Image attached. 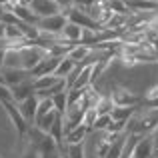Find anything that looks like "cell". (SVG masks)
Wrapping results in <instances>:
<instances>
[{"label":"cell","instance_id":"44dd1931","mask_svg":"<svg viewBox=\"0 0 158 158\" xmlns=\"http://www.w3.org/2000/svg\"><path fill=\"white\" fill-rule=\"evenodd\" d=\"M64 158H86V144H66L64 152H62Z\"/></svg>","mask_w":158,"mask_h":158},{"label":"cell","instance_id":"4316f807","mask_svg":"<svg viewBox=\"0 0 158 158\" xmlns=\"http://www.w3.org/2000/svg\"><path fill=\"white\" fill-rule=\"evenodd\" d=\"M152 98H158V84L152 86V88H148L146 92H144V98H142V100H152Z\"/></svg>","mask_w":158,"mask_h":158},{"label":"cell","instance_id":"cb8c5ba5","mask_svg":"<svg viewBox=\"0 0 158 158\" xmlns=\"http://www.w3.org/2000/svg\"><path fill=\"white\" fill-rule=\"evenodd\" d=\"M96 110L94 108H88V110L84 112V118H82V124H84L86 128H88L90 132H92V126H94V122H96Z\"/></svg>","mask_w":158,"mask_h":158},{"label":"cell","instance_id":"8992f818","mask_svg":"<svg viewBox=\"0 0 158 158\" xmlns=\"http://www.w3.org/2000/svg\"><path fill=\"white\" fill-rule=\"evenodd\" d=\"M130 158H154V142H152L150 134L140 136V140L136 142Z\"/></svg>","mask_w":158,"mask_h":158},{"label":"cell","instance_id":"603a6c76","mask_svg":"<svg viewBox=\"0 0 158 158\" xmlns=\"http://www.w3.org/2000/svg\"><path fill=\"white\" fill-rule=\"evenodd\" d=\"M110 114H104V116H96V122H94L92 126V132H104L108 128V124H110Z\"/></svg>","mask_w":158,"mask_h":158},{"label":"cell","instance_id":"836d02e7","mask_svg":"<svg viewBox=\"0 0 158 158\" xmlns=\"http://www.w3.org/2000/svg\"><path fill=\"white\" fill-rule=\"evenodd\" d=\"M122 158H130V156H122Z\"/></svg>","mask_w":158,"mask_h":158},{"label":"cell","instance_id":"6da1fadb","mask_svg":"<svg viewBox=\"0 0 158 158\" xmlns=\"http://www.w3.org/2000/svg\"><path fill=\"white\" fill-rule=\"evenodd\" d=\"M46 56H48V54H46V50H44L42 46H38V44H34V42H28L26 46L20 48L22 70H26V72H32V70H34ZM30 76H32V74H30Z\"/></svg>","mask_w":158,"mask_h":158},{"label":"cell","instance_id":"d6a6232c","mask_svg":"<svg viewBox=\"0 0 158 158\" xmlns=\"http://www.w3.org/2000/svg\"><path fill=\"white\" fill-rule=\"evenodd\" d=\"M142 2H154V4H158V0H142Z\"/></svg>","mask_w":158,"mask_h":158},{"label":"cell","instance_id":"484cf974","mask_svg":"<svg viewBox=\"0 0 158 158\" xmlns=\"http://www.w3.org/2000/svg\"><path fill=\"white\" fill-rule=\"evenodd\" d=\"M6 102H12V92H10V86L0 84V104H6Z\"/></svg>","mask_w":158,"mask_h":158},{"label":"cell","instance_id":"7a4b0ae2","mask_svg":"<svg viewBox=\"0 0 158 158\" xmlns=\"http://www.w3.org/2000/svg\"><path fill=\"white\" fill-rule=\"evenodd\" d=\"M110 100L114 106H126V108H134V106H140L142 98L138 96L136 92H132L130 88L126 86H112L110 90Z\"/></svg>","mask_w":158,"mask_h":158},{"label":"cell","instance_id":"3957f363","mask_svg":"<svg viewBox=\"0 0 158 158\" xmlns=\"http://www.w3.org/2000/svg\"><path fill=\"white\" fill-rule=\"evenodd\" d=\"M66 16L64 14H56V16H48V18H40L36 22V28L40 30V34L46 36H60L62 28L66 26Z\"/></svg>","mask_w":158,"mask_h":158},{"label":"cell","instance_id":"7c38bea8","mask_svg":"<svg viewBox=\"0 0 158 158\" xmlns=\"http://www.w3.org/2000/svg\"><path fill=\"white\" fill-rule=\"evenodd\" d=\"M4 74V82H6V86H16V84H22V82L26 80H32L30 72H26V70H2Z\"/></svg>","mask_w":158,"mask_h":158},{"label":"cell","instance_id":"4dcf8cb0","mask_svg":"<svg viewBox=\"0 0 158 158\" xmlns=\"http://www.w3.org/2000/svg\"><path fill=\"white\" fill-rule=\"evenodd\" d=\"M2 14H4V4H2V0H0V18H2Z\"/></svg>","mask_w":158,"mask_h":158},{"label":"cell","instance_id":"5b68a950","mask_svg":"<svg viewBox=\"0 0 158 158\" xmlns=\"http://www.w3.org/2000/svg\"><path fill=\"white\" fill-rule=\"evenodd\" d=\"M112 14H114V12H112V8H110V4H108V0H98V2L88 10V16H90V18H92L100 28L106 26V22L112 18Z\"/></svg>","mask_w":158,"mask_h":158},{"label":"cell","instance_id":"e575fe53","mask_svg":"<svg viewBox=\"0 0 158 158\" xmlns=\"http://www.w3.org/2000/svg\"><path fill=\"white\" fill-rule=\"evenodd\" d=\"M62 158H64V156H62Z\"/></svg>","mask_w":158,"mask_h":158},{"label":"cell","instance_id":"52a82bcc","mask_svg":"<svg viewBox=\"0 0 158 158\" xmlns=\"http://www.w3.org/2000/svg\"><path fill=\"white\" fill-rule=\"evenodd\" d=\"M14 104H16V102H14ZM16 108H18V112L22 114V118L32 126V124H34V116H36V108H38V98H36V94H32L30 98L18 102Z\"/></svg>","mask_w":158,"mask_h":158},{"label":"cell","instance_id":"ac0fdd59","mask_svg":"<svg viewBox=\"0 0 158 158\" xmlns=\"http://www.w3.org/2000/svg\"><path fill=\"white\" fill-rule=\"evenodd\" d=\"M138 110V106L134 108H126V106H114L110 112V118L112 120H122V122H128V120L134 116V112Z\"/></svg>","mask_w":158,"mask_h":158},{"label":"cell","instance_id":"d6986e66","mask_svg":"<svg viewBox=\"0 0 158 158\" xmlns=\"http://www.w3.org/2000/svg\"><path fill=\"white\" fill-rule=\"evenodd\" d=\"M78 64H74L72 60H68V58H62L60 62H58V66H56V72H54V76H58V78H62V80H64V78H68L70 74H72V70L76 68Z\"/></svg>","mask_w":158,"mask_h":158},{"label":"cell","instance_id":"9c48e42d","mask_svg":"<svg viewBox=\"0 0 158 158\" xmlns=\"http://www.w3.org/2000/svg\"><path fill=\"white\" fill-rule=\"evenodd\" d=\"M60 60H62V58H58V56H46V58H44V60L40 62V64L30 72V74H32V78L54 74V72H56V66H58V62H60Z\"/></svg>","mask_w":158,"mask_h":158},{"label":"cell","instance_id":"1f68e13d","mask_svg":"<svg viewBox=\"0 0 158 158\" xmlns=\"http://www.w3.org/2000/svg\"><path fill=\"white\" fill-rule=\"evenodd\" d=\"M0 84H6V82H4V74H2V70H0Z\"/></svg>","mask_w":158,"mask_h":158},{"label":"cell","instance_id":"2e32d148","mask_svg":"<svg viewBox=\"0 0 158 158\" xmlns=\"http://www.w3.org/2000/svg\"><path fill=\"white\" fill-rule=\"evenodd\" d=\"M88 134H90V130L84 126V124H80L78 128L70 130L68 134L64 136V146H66V144H82V142H86Z\"/></svg>","mask_w":158,"mask_h":158},{"label":"cell","instance_id":"ba28073f","mask_svg":"<svg viewBox=\"0 0 158 158\" xmlns=\"http://www.w3.org/2000/svg\"><path fill=\"white\" fill-rule=\"evenodd\" d=\"M60 40H64V42L72 44V46H76V44H82V28L78 26V24H72V22H66V26L62 28L60 36H58Z\"/></svg>","mask_w":158,"mask_h":158},{"label":"cell","instance_id":"7402d4cb","mask_svg":"<svg viewBox=\"0 0 158 158\" xmlns=\"http://www.w3.org/2000/svg\"><path fill=\"white\" fill-rule=\"evenodd\" d=\"M112 108H114V104H112L110 96H108V94H106V96L102 94L100 100H98V102H96V106H94V110H96V114H98V116H104V114H110Z\"/></svg>","mask_w":158,"mask_h":158},{"label":"cell","instance_id":"e0dca14e","mask_svg":"<svg viewBox=\"0 0 158 158\" xmlns=\"http://www.w3.org/2000/svg\"><path fill=\"white\" fill-rule=\"evenodd\" d=\"M56 118H58L56 110H50L48 114H42V116H38V118H34V124H32V126L38 128V130L44 132V134H48V130H50V126L56 122Z\"/></svg>","mask_w":158,"mask_h":158},{"label":"cell","instance_id":"f546056e","mask_svg":"<svg viewBox=\"0 0 158 158\" xmlns=\"http://www.w3.org/2000/svg\"><path fill=\"white\" fill-rule=\"evenodd\" d=\"M4 52H6V48H2V46H0V70L4 68Z\"/></svg>","mask_w":158,"mask_h":158},{"label":"cell","instance_id":"83f0119b","mask_svg":"<svg viewBox=\"0 0 158 158\" xmlns=\"http://www.w3.org/2000/svg\"><path fill=\"white\" fill-rule=\"evenodd\" d=\"M152 142H154V158H156V154H158V126L152 130Z\"/></svg>","mask_w":158,"mask_h":158},{"label":"cell","instance_id":"d4e9b609","mask_svg":"<svg viewBox=\"0 0 158 158\" xmlns=\"http://www.w3.org/2000/svg\"><path fill=\"white\" fill-rule=\"evenodd\" d=\"M18 158H40V154H38V150H36L32 144L26 142L24 150H20V156H18Z\"/></svg>","mask_w":158,"mask_h":158},{"label":"cell","instance_id":"ffe728a7","mask_svg":"<svg viewBox=\"0 0 158 158\" xmlns=\"http://www.w3.org/2000/svg\"><path fill=\"white\" fill-rule=\"evenodd\" d=\"M68 90H64V92H58L52 96V104H54V110H56V114L64 116L66 110H68Z\"/></svg>","mask_w":158,"mask_h":158},{"label":"cell","instance_id":"5bb4252c","mask_svg":"<svg viewBox=\"0 0 158 158\" xmlns=\"http://www.w3.org/2000/svg\"><path fill=\"white\" fill-rule=\"evenodd\" d=\"M90 52H92V48L86 46V44H76V46H72L66 54V58L68 60H72L74 64H84L86 58L90 56Z\"/></svg>","mask_w":158,"mask_h":158},{"label":"cell","instance_id":"277c9868","mask_svg":"<svg viewBox=\"0 0 158 158\" xmlns=\"http://www.w3.org/2000/svg\"><path fill=\"white\" fill-rule=\"evenodd\" d=\"M28 8L32 10V14L36 18H48V16H56L62 14V8L58 6L54 0H30L28 2Z\"/></svg>","mask_w":158,"mask_h":158},{"label":"cell","instance_id":"f1b7e54d","mask_svg":"<svg viewBox=\"0 0 158 158\" xmlns=\"http://www.w3.org/2000/svg\"><path fill=\"white\" fill-rule=\"evenodd\" d=\"M54 2H56L58 6L62 8V10H64V8H70V6H72V2H74V0H54Z\"/></svg>","mask_w":158,"mask_h":158},{"label":"cell","instance_id":"8fae6325","mask_svg":"<svg viewBox=\"0 0 158 158\" xmlns=\"http://www.w3.org/2000/svg\"><path fill=\"white\" fill-rule=\"evenodd\" d=\"M10 92H12V102H16V104H18V102H22V100H26V98H30L32 94H34L32 80H26V82H22V84L12 86Z\"/></svg>","mask_w":158,"mask_h":158},{"label":"cell","instance_id":"9a60e30c","mask_svg":"<svg viewBox=\"0 0 158 158\" xmlns=\"http://www.w3.org/2000/svg\"><path fill=\"white\" fill-rule=\"evenodd\" d=\"M58 82H62V78L48 74V76H38L32 78V86H34V92H44V90H50L52 86H56Z\"/></svg>","mask_w":158,"mask_h":158},{"label":"cell","instance_id":"30bf717a","mask_svg":"<svg viewBox=\"0 0 158 158\" xmlns=\"http://www.w3.org/2000/svg\"><path fill=\"white\" fill-rule=\"evenodd\" d=\"M92 84H94L92 82V64H82L80 72H78L76 80H74V84H72V88L74 90H84V88H88V86H92Z\"/></svg>","mask_w":158,"mask_h":158},{"label":"cell","instance_id":"4fadbf2b","mask_svg":"<svg viewBox=\"0 0 158 158\" xmlns=\"http://www.w3.org/2000/svg\"><path fill=\"white\" fill-rule=\"evenodd\" d=\"M2 70H22V58L18 48H6L4 52V68Z\"/></svg>","mask_w":158,"mask_h":158}]
</instances>
